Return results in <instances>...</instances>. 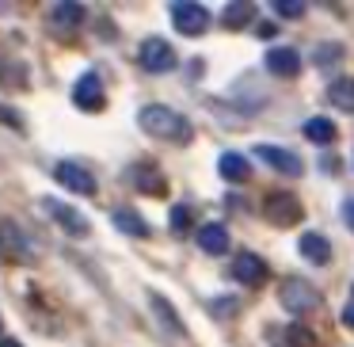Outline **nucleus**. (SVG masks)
<instances>
[{
    "instance_id": "f257e3e1",
    "label": "nucleus",
    "mask_w": 354,
    "mask_h": 347,
    "mask_svg": "<svg viewBox=\"0 0 354 347\" xmlns=\"http://www.w3.org/2000/svg\"><path fill=\"white\" fill-rule=\"evenodd\" d=\"M138 126H141L145 134H153V138H160V141H171V145H187V141L194 138V126L187 123L179 111L160 107V103H149V107H141Z\"/></svg>"
},
{
    "instance_id": "f03ea898",
    "label": "nucleus",
    "mask_w": 354,
    "mask_h": 347,
    "mask_svg": "<svg viewBox=\"0 0 354 347\" xmlns=\"http://www.w3.org/2000/svg\"><path fill=\"white\" fill-rule=\"evenodd\" d=\"M278 298H282V305L290 309V313H316V309L324 305V298H320V290H316L308 278H301V275H290L282 283V290H278Z\"/></svg>"
},
{
    "instance_id": "7ed1b4c3",
    "label": "nucleus",
    "mask_w": 354,
    "mask_h": 347,
    "mask_svg": "<svg viewBox=\"0 0 354 347\" xmlns=\"http://www.w3.org/2000/svg\"><path fill=\"white\" fill-rule=\"evenodd\" d=\"M263 214H267L274 225H297L301 217H305V210H301L297 195H290V191H270L267 199H263Z\"/></svg>"
},
{
    "instance_id": "20e7f679",
    "label": "nucleus",
    "mask_w": 354,
    "mask_h": 347,
    "mask_svg": "<svg viewBox=\"0 0 354 347\" xmlns=\"http://www.w3.org/2000/svg\"><path fill=\"white\" fill-rule=\"evenodd\" d=\"M171 24H176L179 35L194 39V35H202L209 27V12L202 8V4H191V0H176V4H171Z\"/></svg>"
},
{
    "instance_id": "39448f33",
    "label": "nucleus",
    "mask_w": 354,
    "mask_h": 347,
    "mask_svg": "<svg viewBox=\"0 0 354 347\" xmlns=\"http://www.w3.org/2000/svg\"><path fill=\"white\" fill-rule=\"evenodd\" d=\"M138 57H141V69L145 73H171L176 69V50H171L164 39H156V35L141 42Z\"/></svg>"
},
{
    "instance_id": "423d86ee",
    "label": "nucleus",
    "mask_w": 354,
    "mask_h": 347,
    "mask_svg": "<svg viewBox=\"0 0 354 347\" xmlns=\"http://www.w3.org/2000/svg\"><path fill=\"white\" fill-rule=\"evenodd\" d=\"M73 103H77L80 111H103L107 107V92H103L100 73H84V77L73 84Z\"/></svg>"
},
{
    "instance_id": "0eeeda50",
    "label": "nucleus",
    "mask_w": 354,
    "mask_h": 347,
    "mask_svg": "<svg viewBox=\"0 0 354 347\" xmlns=\"http://www.w3.org/2000/svg\"><path fill=\"white\" fill-rule=\"evenodd\" d=\"M255 157H259V161L267 164V168L282 172V176H293V179H297L301 172H305L301 157H297V153H290V149H282V145H255Z\"/></svg>"
},
{
    "instance_id": "6e6552de",
    "label": "nucleus",
    "mask_w": 354,
    "mask_h": 347,
    "mask_svg": "<svg viewBox=\"0 0 354 347\" xmlns=\"http://www.w3.org/2000/svg\"><path fill=\"white\" fill-rule=\"evenodd\" d=\"M267 275H270L267 260H259L255 252H236V256H232V278H236V283L263 286V283H267Z\"/></svg>"
},
{
    "instance_id": "1a4fd4ad",
    "label": "nucleus",
    "mask_w": 354,
    "mask_h": 347,
    "mask_svg": "<svg viewBox=\"0 0 354 347\" xmlns=\"http://www.w3.org/2000/svg\"><path fill=\"white\" fill-rule=\"evenodd\" d=\"M54 176H57L62 187H69V191H77V195H95V176L77 161H62L54 168Z\"/></svg>"
},
{
    "instance_id": "9d476101",
    "label": "nucleus",
    "mask_w": 354,
    "mask_h": 347,
    "mask_svg": "<svg viewBox=\"0 0 354 347\" xmlns=\"http://www.w3.org/2000/svg\"><path fill=\"white\" fill-rule=\"evenodd\" d=\"M42 210H50L54 222L62 225L65 233H73V237H84V233H88V217L80 214V210L65 206V202H57V199H42Z\"/></svg>"
},
{
    "instance_id": "9b49d317",
    "label": "nucleus",
    "mask_w": 354,
    "mask_h": 347,
    "mask_svg": "<svg viewBox=\"0 0 354 347\" xmlns=\"http://www.w3.org/2000/svg\"><path fill=\"white\" fill-rule=\"evenodd\" d=\"M263 65H267L274 77H297V73H301V54L293 46H274Z\"/></svg>"
},
{
    "instance_id": "f8f14e48",
    "label": "nucleus",
    "mask_w": 354,
    "mask_h": 347,
    "mask_svg": "<svg viewBox=\"0 0 354 347\" xmlns=\"http://www.w3.org/2000/svg\"><path fill=\"white\" fill-rule=\"evenodd\" d=\"M297 248H301V260L316 263V267H324V263L331 260V244H328V237H320V233H305V237L297 240Z\"/></svg>"
},
{
    "instance_id": "ddd939ff",
    "label": "nucleus",
    "mask_w": 354,
    "mask_h": 347,
    "mask_svg": "<svg viewBox=\"0 0 354 347\" xmlns=\"http://www.w3.org/2000/svg\"><path fill=\"white\" fill-rule=\"evenodd\" d=\"M50 24H54L57 31H77V27L84 24V8H80L77 0H65V4H54V8H50Z\"/></svg>"
},
{
    "instance_id": "4468645a",
    "label": "nucleus",
    "mask_w": 354,
    "mask_h": 347,
    "mask_svg": "<svg viewBox=\"0 0 354 347\" xmlns=\"http://www.w3.org/2000/svg\"><path fill=\"white\" fill-rule=\"evenodd\" d=\"M130 179L138 184V191H145V195H164V191H168V179H164L153 164H133Z\"/></svg>"
},
{
    "instance_id": "2eb2a0df",
    "label": "nucleus",
    "mask_w": 354,
    "mask_h": 347,
    "mask_svg": "<svg viewBox=\"0 0 354 347\" xmlns=\"http://www.w3.org/2000/svg\"><path fill=\"white\" fill-rule=\"evenodd\" d=\"M217 172H221L229 184H248V179H252V164H248L244 153H221Z\"/></svg>"
},
{
    "instance_id": "dca6fc26",
    "label": "nucleus",
    "mask_w": 354,
    "mask_h": 347,
    "mask_svg": "<svg viewBox=\"0 0 354 347\" xmlns=\"http://www.w3.org/2000/svg\"><path fill=\"white\" fill-rule=\"evenodd\" d=\"M328 103L343 115H354V77H339L328 84Z\"/></svg>"
},
{
    "instance_id": "f3484780",
    "label": "nucleus",
    "mask_w": 354,
    "mask_h": 347,
    "mask_svg": "<svg viewBox=\"0 0 354 347\" xmlns=\"http://www.w3.org/2000/svg\"><path fill=\"white\" fill-rule=\"evenodd\" d=\"M198 248H202V252H209V256L229 252V229H225V225H217V222L202 225V229H198Z\"/></svg>"
},
{
    "instance_id": "a211bd4d",
    "label": "nucleus",
    "mask_w": 354,
    "mask_h": 347,
    "mask_svg": "<svg viewBox=\"0 0 354 347\" xmlns=\"http://www.w3.org/2000/svg\"><path fill=\"white\" fill-rule=\"evenodd\" d=\"M221 24L229 27V31H244L248 24H255V4H248V0H236V4H225Z\"/></svg>"
},
{
    "instance_id": "6ab92c4d",
    "label": "nucleus",
    "mask_w": 354,
    "mask_h": 347,
    "mask_svg": "<svg viewBox=\"0 0 354 347\" xmlns=\"http://www.w3.org/2000/svg\"><path fill=\"white\" fill-rule=\"evenodd\" d=\"M305 138L313 141V145H331V141L339 138V126L331 123V118H324V115H313L305 123Z\"/></svg>"
},
{
    "instance_id": "aec40b11",
    "label": "nucleus",
    "mask_w": 354,
    "mask_h": 347,
    "mask_svg": "<svg viewBox=\"0 0 354 347\" xmlns=\"http://www.w3.org/2000/svg\"><path fill=\"white\" fill-rule=\"evenodd\" d=\"M0 248H8L16 260H31V252H27L31 244H27V237L12 222H0Z\"/></svg>"
},
{
    "instance_id": "412c9836",
    "label": "nucleus",
    "mask_w": 354,
    "mask_h": 347,
    "mask_svg": "<svg viewBox=\"0 0 354 347\" xmlns=\"http://www.w3.org/2000/svg\"><path fill=\"white\" fill-rule=\"evenodd\" d=\"M274 347H316V336L305 328V324H286V328L274 332Z\"/></svg>"
},
{
    "instance_id": "4be33fe9",
    "label": "nucleus",
    "mask_w": 354,
    "mask_h": 347,
    "mask_svg": "<svg viewBox=\"0 0 354 347\" xmlns=\"http://www.w3.org/2000/svg\"><path fill=\"white\" fill-rule=\"evenodd\" d=\"M115 225L122 233H130V237H149V225L141 222V214H133V210H115Z\"/></svg>"
},
{
    "instance_id": "5701e85b",
    "label": "nucleus",
    "mask_w": 354,
    "mask_h": 347,
    "mask_svg": "<svg viewBox=\"0 0 354 347\" xmlns=\"http://www.w3.org/2000/svg\"><path fill=\"white\" fill-rule=\"evenodd\" d=\"M313 62L320 65V69H331V65L343 62V46H339V42H320V46L313 50Z\"/></svg>"
},
{
    "instance_id": "b1692460",
    "label": "nucleus",
    "mask_w": 354,
    "mask_h": 347,
    "mask_svg": "<svg viewBox=\"0 0 354 347\" xmlns=\"http://www.w3.org/2000/svg\"><path fill=\"white\" fill-rule=\"evenodd\" d=\"M274 12L278 16H290V19H301L305 16V4L301 0H274Z\"/></svg>"
},
{
    "instance_id": "393cba45",
    "label": "nucleus",
    "mask_w": 354,
    "mask_h": 347,
    "mask_svg": "<svg viewBox=\"0 0 354 347\" xmlns=\"http://www.w3.org/2000/svg\"><path fill=\"white\" fill-rule=\"evenodd\" d=\"M171 229L176 233L191 229V206H171Z\"/></svg>"
},
{
    "instance_id": "a878e982",
    "label": "nucleus",
    "mask_w": 354,
    "mask_h": 347,
    "mask_svg": "<svg viewBox=\"0 0 354 347\" xmlns=\"http://www.w3.org/2000/svg\"><path fill=\"white\" fill-rule=\"evenodd\" d=\"M343 324L354 328V286H351V298H346V305H343Z\"/></svg>"
},
{
    "instance_id": "bb28decb",
    "label": "nucleus",
    "mask_w": 354,
    "mask_h": 347,
    "mask_svg": "<svg viewBox=\"0 0 354 347\" xmlns=\"http://www.w3.org/2000/svg\"><path fill=\"white\" fill-rule=\"evenodd\" d=\"M343 222L351 225V233H354V199H351V202H343Z\"/></svg>"
},
{
    "instance_id": "cd10ccee",
    "label": "nucleus",
    "mask_w": 354,
    "mask_h": 347,
    "mask_svg": "<svg viewBox=\"0 0 354 347\" xmlns=\"http://www.w3.org/2000/svg\"><path fill=\"white\" fill-rule=\"evenodd\" d=\"M0 347H24L19 339H0Z\"/></svg>"
}]
</instances>
